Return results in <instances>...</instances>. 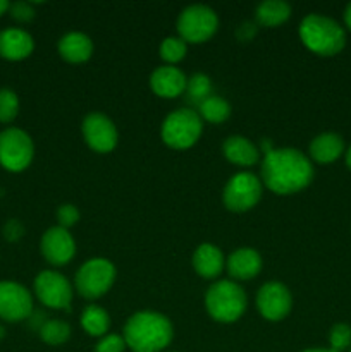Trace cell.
<instances>
[{"mask_svg": "<svg viewBox=\"0 0 351 352\" xmlns=\"http://www.w3.org/2000/svg\"><path fill=\"white\" fill-rule=\"evenodd\" d=\"M313 165L295 148L268 150L262 162V181L277 195H292L312 182Z\"/></svg>", "mask_w": 351, "mask_h": 352, "instance_id": "6da1fadb", "label": "cell"}, {"mask_svg": "<svg viewBox=\"0 0 351 352\" xmlns=\"http://www.w3.org/2000/svg\"><path fill=\"white\" fill-rule=\"evenodd\" d=\"M171 320L157 311L134 313L124 327V342L134 352H160L171 344Z\"/></svg>", "mask_w": 351, "mask_h": 352, "instance_id": "7a4b0ae2", "label": "cell"}, {"mask_svg": "<svg viewBox=\"0 0 351 352\" xmlns=\"http://www.w3.org/2000/svg\"><path fill=\"white\" fill-rule=\"evenodd\" d=\"M299 38L313 54L330 57L339 54L346 43L344 30L334 19L320 14H308L299 24Z\"/></svg>", "mask_w": 351, "mask_h": 352, "instance_id": "3957f363", "label": "cell"}, {"mask_svg": "<svg viewBox=\"0 0 351 352\" xmlns=\"http://www.w3.org/2000/svg\"><path fill=\"white\" fill-rule=\"evenodd\" d=\"M205 305L215 322L233 323L240 320L246 309V294L236 282L219 280L206 291Z\"/></svg>", "mask_w": 351, "mask_h": 352, "instance_id": "277c9868", "label": "cell"}, {"mask_svg": "<svg viewBox=\"0 0 351 352\" xmlns=\"http://www.w3.org/2000/svg\"><path fill=\"white\" fill-rule=\"evenodd\" d=\"M202 129L200 113L189 109H179L169 113L162 124V140L174 150H186L198 141Z\"/></svg>", "mask_w": 351, "mask_h": 352, "instance_id": "5b68a950", "label": "cell"}, {"mask_svg": "<svg viewBox=\"0 0 351 352\" xmlns=\"http://www.w3.org/2000/svg\"><path fill=\"white\" fill-rule=\"evenodd\" d=\"M116 280V267L105 258H92L85 261L74 278L76 289L86 299H98L112 287Z\"/></svg>", "mask_w": 351, "mask_h": 352, "instance_id": "8992f818", "label": "cell"}, {"mask_svg": "<svg viewBox=\"0 0 351 352\" xmlns=\"http://www.w3.org/2000/svg\"><path fill=\"white\" fill-rule=\"evenodd\" d=\"M219 26V19L217 14L213 12L210 7L196 3V6H189L179 14L178 19V31L179 38L186 41V43H202L209 38L213 36Z\"/></svg>", "mask_w": 351, "mask_h": 352, "instance_id": "52a82bcc", "label": "cell"}, {"mask_svg": "<svg viewBox=\"0 0 351 352\" xmlns=\"http://www.w3.org/2000/svg\"><path fill=\"white\" fill-rule=\"evenodd\" d=\"M34 155L33 141L23 129L10 127L0 133V165L9 172L28 168Z\"/></svg>", "mask_w": 351, "mask_h": 352, "instance_id": "ba28073f", "label": "cell"}, {"mask_svg": "<svg viewBox=\"0 0 351 352\" xmlns=\"http://www.w3.org/2000/svg\"><path fill=\"white\" fill-rule=\"evenodd\" d=\"M262 198V182L251 172H240L233 175L224 188V205L231 212H248Z\"/></svg>", "mask_w": 351, "mask_h": 352, "instance_id": "9c48e42d", "label": "cell"}, {"mask_svg": "<svg viewBox=\"0 0 351 352\" xmlns=\"http://www.w3.org/2000/svg\"><path fill=\"white\" fill-rule=\"evenodd\" d=\"M34 294L52 309H69L72 301L71 284L58 272L45 270L34 278Z\"/></svg>", "mask_w": 351, "mask_h": 352, "instance_id": "30bf717a", "label": "cell"}, {"mask_svg": "<svg viewBox=\"0 0 351 352\" xmlns=\"http://www.w3.org/2000/svg\"><path fill=\"white\" fill-rule=\"evenodd\" d=\"M33 313L30 291L17 282H0V318L6 322H23Z\"/></svg>", "mask_w": 351, "mask_h": 352, "instance_id": "8fae6325", "label": "cell"}, {"mask_svg": "<svg viewBox=\"0 0 351 352\" xmlns=\"http://www.w3.org/2000/svg\"><path fill=\"white\" fill-rule=\"evenodd\" d=\"M292 298L289 289L281 282H267L257 294V308L268 322H279L289 315Z\"/></svg>", "mask_w": 351, "mask_h": 352, "instance_id": "7c38bea8", "label": "cell"}, {"mask_svg": "<svg viewBox=\"0 0 351 352\" xmlns=\"http://www.w3.org/2000/svg\"><path fill=\"white\" fill-rule=\"evenodd\" d=\"M83 136L93 151L109 153L117 146L119 134L116 126L107 116L98 112L88 113L83 120Z\"/></svg>", "mask_w": 351, "mask_h": 352, "instance_id": "4fadbf2b", "label": "cell"}, {"mask_svg": "<svg viewBox=\"0 0 351 352\" xmlns=\"http://www.w3.org/2000/svg\"><path fill=\"white\" fill-rule=\"evenodd\" d=\"M41 253L52 265H65L74 258L76 243L67 229L50 227L41 237Z\"/></svg>", "mask_w": 351, "mask_h": 352, "instance_id": "5bb4252c", "label": "cell"}, {"mask_svg": "<svg viewBox=\"0 0 351 352\" xmlns=\"http://www.w3.org/2000/svg\"><path fill=\"white\" fill-rule=\"evenodd\" d=\"M150 86L162 98H176L186 91L188 78L176 65H160L151 72Z\"/></svg>", "mask_w": 351, "mask_h": 352, "instance_id": "9a60e30c", "label": "cell"}, {"mask_svg": "<svg viewBox=\"0 0 351 352\" xmlns=\"http://www.w3.org/2000/svg\"><path fill=\"white\" fill-rule=\"evenodd\" d=\"M34 41L30 33L17 28L0 31V57L7 60H23L30 57Z\"/></svg>", "mask_w": 351, "mask_h": 352, "instance_id": "2e32d148", "label": "cell"}, {"mask_svg": "<svg viewBox=\"0 0 351 352\" xmlns=\"http://www.w3.org/2000/svg\"><path fill=\"white\" fill-rule=\"evenodd\" d=\"M226 267L236 280H250L262 270V256L251 248H240L227 258Z\"/></svg>", "mask_w": 351, "mask_h": 352, "instance_id": "e0dca14e", "label": "cell"}, {"mask_svg": "<svg viewBox=\"0 0 351 352\" xmlns=\"http://www.w3.org/2000/svg\"><path fill=\"white\" fill-rule=\"evenodd\" d=\"M58 54L64 60L71 62V64H81L86 62L93 54V41L89 36L79 31H72V33L64 34L58 41Z\"/></svg>", "mask_w": 351, "mask_h": 352, "instance_id": "ac0fdd59", "label": "cell"}, {"mask_svg": "<svg viewBox=\"0 0 351 352\" xmlns=\"http://www.w3.org/2000/svg\"><path fill=\"white\" fill-rule=\"evenodd\" d=\"M224 256L213 244H200L193 254V268L203 278H215L224 268Z\"/></svg>", "mask_w": 351, "mask_h": 352, "instance_id": "d6986e66", "label": "cell"}, {"mask_svg": "<svg viewBox=\"0 0 351 352\" xmlns=\"http://www.w3.org/2000/svg\"><path fill=\"white\" fill-rule=\"evenodd\" d=\"M344 141L336 133H322L310 143V157L319 164H332L343 155Z\"/></svg>", "mask_w": 351, "mask_h": 352, "instance_id": "ffe728a7", "label": "cell"}, {"mask_svg": "<svg viewBox=\"0 0 351 352\" xmlns=\"http://www.w3.org/2000/svg\"><path fill=\"white\" fill-rule=\"evenodd\" d=\"M224 155L227 160L240 167H251L258 162V148L244 136H231L224 143Z\"/></svg>", "mask_w": 351, "mask_h": 352, "instance_id": "44dd1931", "label": "cell"}, {"mask_svg": "<svg viewBox=\"0 0 351 352\" xmlns=\"http://www.w3.org/2000/svg\"><path fill=\"white\" fill-rule=\"evenodd\" d=\"M291 16V6L282 0H265L257 7V19L264 26H279Z\"/></svg>", "mask_w": 351, "mask_h": 352, "instance_id": "7402d4cb", "label": "cell"}, {"mask_svg": "<svg viewBox=\"0 0 351 352\" xmlns=\"http://www.w3.org/2000/svg\"><path fill=\"white\" fill-rule=\"evenodd\" d=\"M81 325L88 336L102 337L105 336L110 327L109 313L96 305L86 306L81 315Z\"/></svg>", "mask_w": 351, "mask_h": 352, "instance_id": "603a6c76", "label": "cell"}, {"mask_svg": "<svg viewBox=\"0 0 351 352\" xmlns=\"http://www.w3.org/2000/svg\"><path fill=\"white\" fill-rule=\"evenodd\" d=\"M200 117L205 119L206 122L220 124L231 116V105L224 98L217 95H210L209 98L203 100L198 105Z\"/></svg>", "mask_w": 351, "mask_h": 352, "instance_id": "cb8c5ba5", "label": "cell"}, {"mask_svg": "<svg viewBox=\"0 0 351 352\" xmlns=\"http://www.w3.org/2000/svg\"><path fill=\"white\" fill-rule=\"evenodd\" d=\"M38 332H40L41 340L45 344L61 346V344L67 342L69 337H71V327H69V323L62 322V320H47Z\"/></svg>", "mask_w": 351, "mask_h": 352, "instance_id": "d4e9b609", "label": "cell"}, {"mask_svg": "<svg viewBox=\"0 0 351 352\" xmlns=\"http://www.w3.org/2000/svg\"><path fill=\"white\" fill-rule=\"evenodd\" d=\"M186 50H188V45L182 38L169 36L162 41L160 45V57L164 58L165 62H169V65L178 64L184 58Z\"/></svg>", "mask_w": 351, "mask_h": 352, "instance_id": "484cf974", "label": "cell"}, {"mask_svg": "<svg viewBox=\"0 0 351 352\" xmlns=\"http://www.w3.org/2000/svg\"><path fill=\"white\" fill-rule=\"evenodd\" d=\"M186 93L193 102L200 103L203 100L209 98L212 95V82H210L209 76L205 74H195L188 79V86H186Z\"/></svg>", "mask_w": 351, "mask_h": 352, "instance_id": "4316f807", "label": "cell"}, {"mask_svg": "<svg viewBox=\"0 0 351 352\" xmlns=\"http://www.w3.org/2000/svg\"><path fill=\"white\" fill-rule=\"evenodd\" d=\"M19 112V98L12 89H0V122H12Z\"/></svg>", "mask_w": 351, "mask_h": 352, "instance_id": "83f0119b", "label": "cell"}, {"mask_svg": "<svg viewBox=\"0 0 351 352\" xmlns=\"http://www.w3.org/2000/svg\"><path fill=\"white\" fill-rule=\"evenodd\" d=\"M330 349L336 352H343L351 347V327L346 323H337L330 329L329 333Z\"/></svg>", "mask_w": 351, "mask_h": 352, "instance_id": "f1b7e54d", "label": "cell"}, {"mask_svg": "<svg viewBox=\"0 0 351 352\" xmlns=\"http://www.w3.org/2000/svg\"><path fill=\"white\" fill-rule=\"evenodd\" d=\"M124 349H126V342H124L123 337L110 333L96 344L95 352H124Z\"/></svg>", "mask_w": 351, "mask_h": 352, "instance_id": "f546056e", "label": "cell"}, {"mask_svg": "<svg viewBox=\"0 0 351 352\" xmlns=\"http://www.w3.org/2000/svg\"><path fill=\"white\" fill-rule=\"evenodd\" d=\"M57 219H58V227L69 229V227H72L79 220L78 208H76L74 205H62L61 208L57 210Z\"/></svg>", "mask_w": 351, "mask_h": 352, "instance_id": "4dcf8cb0", "label": "cell"}, {"mask_svg": "<svg viewBox=\"0 0 351 352\" xmlns=\"http://www.w3.org/2000/svg\"><path fill=\"white\" fill-rule=\"evenodd\" d=\"M9 10H10V16H12L16 21H19V23H28V21H31L34 17L33 7H31V3L28 2L10 3Z\"/></svg>", "mask_w": 351, "mask_h": 352, "instance_id": "1f68e13d", "label": "cell"}, {"mask_svg": "<svg viewBox=\"0 0 351 352\" xmlns=\"http://www.w3.org/2000/svg\"><path fill=\"white\" fill-rule=\"evenodd\" d=\"M344 23H346V28L351 31V3L344 10Z\"/></svg>", "mask_w": 351, "mask_h": 352, "instance_id": "d6a6232c", "label": "cell"}, {"mask_svg": "<svg viewBox=\"0 0 351 352\" xmlns=\"http://www.w3.org/2000/svg\"><path fill=\"white\" fill-rule=\"evenodd\" d=\"M9 7H10V3L7 2V0H0V16L7 12V10H9Z\"/></svg>", "mask_w": 351, "mask_h": 352, "instance_id": "836d02e7", "label": "cell"}, {"mask_svg": "<svg viewBox=\"0 0 351 352\" xmlns=\"http://www.w3.org/2000/svg\"><path fill=\"white\" fill-rule=\"evenodd\" d=\"M346 165L350 167V170H351V146L348 148V151H346Z\"/></svg>", "mask_w": 351, "mask_h": 352, "instance_id": "e575fe53", "label": "cell"}, {"mask_svg": "<svg viewBox=\"0 0 351 352\" xmlns=\"http://www.w3.org/2000/svg\"><path fill=\"white\" fill-rule=\"evenodd\" d=\"M303 352H336V351H332V349H306Z\"/></svg>", "mask_w": 351, "mask_h": 352, "instance_id": "d590c367", "label": "cell"}, {"mask_svg": "<svg viewBox=\"0 0 351 352\" xmlns=\"http://www.w3.org/2000/svg\"><path fill=\"white\" fill-rule=\"evenodd\" d=\"M3 336H6V330H3V327L0 325V340L3 339Z\"/></svg>", "mask_w": 351, "mask_h": 352, "instance_id": "8d00e7d4", "label": "cell"}, {"mask_svg": "<svg viewBox=\"0 0 351 352\" xmlns=\"http://www.w3.org/2000/svg\"><path fill=\"white\" fill-rule=\"evenodd\" d=\"M350 352H351V347H350Z\"/></svg>", "mask_w": 351, "mask_h": 352, "instance_id": "74e56055", "label": "cell"}]
</instances>
